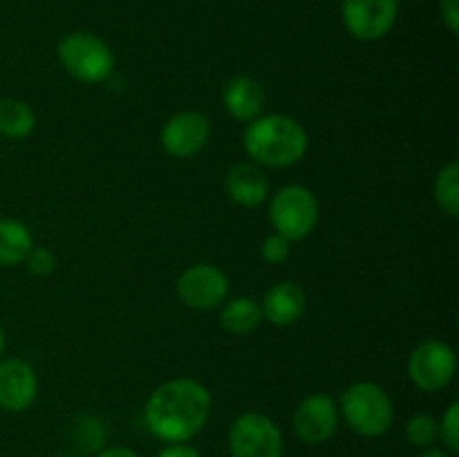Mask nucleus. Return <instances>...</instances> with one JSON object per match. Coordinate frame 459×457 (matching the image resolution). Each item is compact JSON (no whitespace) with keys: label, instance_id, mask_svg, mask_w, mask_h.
Returning <instances> with one entry per match:
<instances>
[{"label":"nucleus","instance_id":"12","mask_svg":"<svg viewBox=\"0 0 459 457\" xmlns=\"http://www.w3.org/2000/svg\"><path fill=\"white\" fill-rule=\"evenodd\" d=\"M39 394L34 367L18 357L0 358V408L4 412H25Z\"/></svg>","mask_w":459,"mask_h":457},{"label":"nucleus","instance_id":"30","mask_svg":"<svg viewBox=\"0 0 459 457\" xmlns=\"http://www.w3.org/2000/svg\"><path fill=\"white\" fill-rule=\"evenodd\" d=\"M61 457H83V455H61Z\"/></svg>","mask_w":459,"mask_h":457},{"label":"nucleus","instance_id":"18","mask_svg":"<svg viewBox=\"0 0 459 457\" xmlns=\"http://www.w3.org/2000/svg\"><path fill=\"white\" fill-rule=\"evenodd\" d=\"M36 115L21 99H0V137L25 139L34 133Z\"/></svg>","mask_w":459,"mask_h":457},{"label":"nucleus","instance_id":"11","mask_svg":"<svg viewBox=\"0 0 459 457\" xmlns=\"http://www.w3.org/2000/svg\"><path fill=\"white\" fill-rule=\"evenodd\" d=\"M211 137V121L200 110H182L161 128V148L175 160H188L204 151Z\"/></svg>","mask_w":459,"mask_h":457},{"label":"nucleus","instance_id":"26","mask_svg":"<svg viewBox=\"0 0 459 457\" xmlns=\"http://www.w3.org/2000/svg\"><path fill=\"white\" fill-rule=\"evenodd\" d=\"M155 457H202L197 448H193L191 444H169L164 451L157 453Z\"/></svg>","mask_w":459,"mask_h":457},{"label":"nucleus","instance_id":"22","mask_svg":"<svg viewBox=\"0 0 459 457\" xmlns=\"http://www.w3.org/2000/svg\"><path fill=\"white\" fill-rule=\"evenodd\" d=\"M437 424L444 451L455 455V453H459V401H453L446 408V412L442 415V419H437Z\"/></svg>","mask_w":459,"mask_h":457},{"label":"nucleus","instance_id":"8","mask_svg":"<svg viewBox=\"0 0 459 457\" xmlns=\"http://www.w3.org/2000/svg\"><path fill=\"white\" fill-rule=\"evenodd\" d=\"M175 291H178V298L186 307L206 312V309L220 307L227 300L229 278L215 264H191V267L179 273L178 282H175Z\"/></svg>","mask_w":459,"mask_h":457},{"label":"nucleus","instance_id":"9","mask_svg":"<svg viewBox=\"0 0 459 457\" xmlns=\"http://www.w3.org/2000/svg\"><path fill=\"white\" fill-rule=\"evenodd\" d=\"M339 419V403L330 394L316 392L305 397L296 406L294 415H291V428L300 442L307 446H318L334 437Z\"/></svg>","mask_w":459,"mask_h":457},{"label":"nucleus","instance_id":"4","mask_svg":"<svg viewBox=\"0 0 459 457\" xmlns=\"http://www.w3.org/2000/svg\"><path fill=\"white\" fill-rule=\"evenodd\" d=\"M58 63L81 83H103L115 72V54L106 40L90 31H72L58 40Z\"/></svg>","mask_w":459,"mask_h":457},{"label":"nucleus","instance_id":"6","mask_svg":"<svg viewBox=\"0 0 459 457\" xmlns=\"http://www.w3.org/2000/svg\"><path fill=\"white\" fill-rule=\"evenodd\" d=\"M231 457H282L285 439L272 417L263 412H242L229 428Z\"/></svg>","mask_w":459,"mask_h":457},{"label":"nucleus","instance_id":"3","mask_svg":"<svg viewBox=\"0 0 459 457\" xmlns=\"http://www.w3.org/2000/svg\"><path fill=\"white\" fill-rule=\"evenodd\" d=\"M339 415L352 433L361 437H381L394 421V403L379 384L357 381L341 394Z\"/></svg>","mask_w":459,"mask_h":457},{"label":"nucleus","instance_id":"7","mask_svg":"<svg viewBox=\"0 0 459 457\" xmlns=\"http://www.w3.org/2000/svg\"><path fill=\"white\" fill-rule=\"evenodd\" d=\"M457 372L455 349L439 339H426L408 357V376L421 392H442Z\"/></svg>","mask_w":459,"mask_h":457},{"label":"nucleus","instance_id":"16","mask_svg":"<svg viewBox=\"0 0 459 457\" xmlns=\"http://www.w3.org/2000/svg\"><path fill=\"white\" fill-rule=\"evenodd\" d=\"M31 249L34 237L27 224L13 218H0V267L22 264Z\"/></svg>","mask_w":459,"mask_h":457},{"label":"nucleus","instance_id":"13","mask_svg":"<svg viewBox=\"0 0 459 457\" xmlns=\"http://www.w3.org/2000/svg\"><path fill=\"white\" fill-rule=\"evenodd\" d=\"M224 110L238 121H254L255 116L263 115L267 94H264L263 83L254 76H233L222 90Z\"/></svg>","mask_w":459,"mask_h":457},{"label":"nucleus","instance_id":"1","mask_svg":"<svg viewBox=\"0 0 459 457\" xmlns=\"http://www.w3.org/2000/svg\"><path fill=\"white\" fill-rule=\"evenodd\" d=\"M209 388L195 379H170L152 390L143 408V421L151 435L166 444H188L211 419Z\"/></svg>","mask_w":459,"mask_h":457},{"label":"nucleus","instance_id":"19","mask_svg":"<svg viewBox=\"0 0 459 457\" xmlns=\"http://www.w3.org/2000/svg\"><path fill=\"white\" fill-rule=\"evenodd\" d=\"M435 202L448 218L459 215V164L455 160L442 166L433 184Z\"/></svg>","mask_w":459,"mask_h":457},{"label":"nucleus","instance_id":"20","mask_svg":"<svg viewBox=\"0 0 459 457\" xmlns=\"http://www.w3.org/2000/svg\"><path fill=\"white\" fill-rule=\"evenodd\" d=\"M72 437H74V444L79 446V451L99 453L101 448H106L108 430L99 417L81 415L76 419L74 430H72Z\"/></svg>","mask_w":459,"mask_h":457},{"label":"nucleus","instance_id":"2","mask_svg":"<svg viewBox=\"0 0 459 457\" xmlns=\"http://www.w3.org/2000/svg\"><path fill=\"white\" fill-rule=\"evenodd\" d=\"M247 155L267 168H287L299 164L309 146L303 125L287 115H260L242 133Z\"/></svg>","mask_w":459,"mask_h":457},{"label":"nucleus","instance_id":"10","mask_svg":"<svg viewBox=\"0 0 459 457\" xmlns=\"http://www.w3.org/2000/svg\"><path fill=\"white\" fill-rule=\"evenodd\" d=\"M399 0H343V25L357 40H379L397 21Z\"/></svg>","mask_w":459,"mask_h":457},{"label":"nucleus","instance_id":"23","mask_svg":"<svg viewBox=\"0 0 459 457\" xmlns=\"http://www.w3.org/2000/svg\"><path fill=\"white\" fill-rule=\"evenodd\" d=\"M260 254L267 260L269 264H282L291 254V242L287 240L281 233H272L263 240V246H260Z\"/></svg>","mask_w":459,"mask_h":457},{"label":"nucleus","instance_id":"21","mask_svg":"<svg viewBox=\"0 0 459 457\" xmlns=\"http://www.w3.org/2000/svg\"><path fill=\"white\" fill-rule=\"evenodd\" d=\"M406 437L412 446L429 448L439 439V424L429 412H420L406 424Z\"/></svg>","mask_w":459,"mask_h":457},{"label":"nucleus","instance_id":"17","mask_svg":"<svg viewBox=\"0 0 459 457\" xmlns=\"http://www.w3.org/2000/svg\"><path fill=\"white\" fill-rule=\"evenodd\" d=\"M220 307H222V312H220V325L229 334L247 336L254 330H258V325L263 323L260 303L255 298H251V296H238V298H231L229 303H222Z\"/></svg>","mask_w":459,"mask_h":457},{"label":"nucleus","instance_id":"28","mask_svg":"<svg viewBox=\"0 0 459 457\" xmlns=\"http://www.w3.org/2000/svg\"><path fill=\"white\" fill-rule=\"evenodd\" d=\"M417 457H451V453L444 451V448L429 446V448H421V453Z\"/></svg>","mask_w":459,"mask_h":457},{"label":"nucleus","instance_id":"15","mask_svg":"<svg viewBox=\"0 0 459 457\" xmlns=\"http://www.w3.org/2000/svg\"><path fill=\"white\" fill-rule=\"evenodd\" d=\"M224 188L238 206H247V209H255L269 197L267 177H264L263 168L255 164L233 166L224 179Z\"/></svg>","mask_w":459,"mask_h":457},{"label":"nucleus","instance_id":"29","mask_svg":"<svg viewBox=\"0 0 459 457\" xmlns=\"http://www.w3.org/2000/svg\"><path fill=\"white\" fill-rule=\"evenodd\" d=\"M4 348H7V336H4V330H3V325H0V358H3V354H4Z\"/></svg>","mask_w":459,"mask_h":457},{"label":"nucleus","instance_id":"24","mask_svg":"<svg viewBox=\"0 0 459 457\" xmlns=\"http://www.w3.org/2000/svg\"><path fill=\"white\" fill-rule=\"evenodd\" d=\"M22 264H25L34 276H48V273H52L54 267H56V258H54L52 251L45 249V246H34Z\"/></svg>","mask_w":459,"mask_h":457},{"label":"nucleus","instance_id":"5","mask_svg":"<svg viewBox=\"0 0 459 457\" xmlns=\"http://www.w3.org/2000/svg\"><path fill=\"white\" fill-rule=\"evenodd\" d=\"M321 206L316 195L300 184H290L273 193L269 202V220L273 233H281L287 240H303L316 228Z\"/></svg>","mask_w":459,"mask_h":457},{"label":"nucleus","instance_id":"25","mask_svg":"<svg viewBox=\"0 0 459 457\" xmlns=\"http://www.w3.org/2000/svg\"><path fill=\"white\" fill-rule=\"evenodd\" d=\"M439 13H442V22L451 34L459 31V0H442L439 3Z\"/></svg>","mask_w":459,"mask_h":457},{"label":"nucleus","instance_id":"14","mask_svg":"<svg viewBox=\"0 0 459 457\" xmlns=\"http://www.w3.org/2000/svg\"><path fill=\"white\" fill-rule=\"evenodd\" d=\"M305 305H307V296H305L303 287L296 285V282L282 280L276 282L264 294L260 309H263L264 321L276 327H287L294 325L303 316Z\"/></svg>","mask_w":459,"mask_h":457},{"label":"nucleus","instance_id":"27","mask_svg":"<svg viewBox=\"0 0 459 457\" xmlns=\"http://www.w3.org/2000/svg\"><path fill=\"white\" fill-rule=\"evenodd\" d=\"M94 457H142V455H139V453H134L133 448L112 446V448H101L99 453H94Z\"/></svg>","mask_w":459,"mask_h":457}]
</instances>
